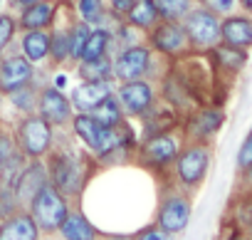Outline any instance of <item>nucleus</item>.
I'll return each mask as SVG.
<instances>
[{
    "instance_id": "f257e3e1",
    "label": "nucleus",
    "mask_w": 252,
    "mask_h": 240,
    "mask_svg": "<svg viewBox=\"0 0 252 240\" xmlns=\"http://www.w3.org/2000/svg\"><path fill=\"white\" fill-rule=\"evenodd\" d=\"M72 137V134H69ZM92 161L89 156H84L72 139H62L57 141L55 134V146L52 151L45 156V166H47V178L50 183L64 193L72 203L84 193L87 181L92 178Z\"/></svg>"
},
{
    "instance_id": "f03ea898",
    "label": "nucleus",
    "mask_w": 252,
    "mask_h": 240,
    "mask_svg": "<svg viewBox=\"0 0 252 240\" xmlns=\"http://www.w3.org/2000/svg\"><path fill=\"white\" fill-rule=\"evenodd\" d=\"M158 57L146 42H139L134 47H124L111 57V79L119 82H136V79H158L163 72L158 69Z\"/></svg>"
},
{
    "instance_id": "7ed1b4c3",
    "label": "nucleus",
    "mask_w": 252,
    "mask_h": 240,
    "mask_svg": "<svg viewBox=\"0 0 252 240\" xmlns=\"http://www.w3.org/2000/svg\"><path fill=\"white\" fill-rule=\"evenodd\" d=\"M186 139L178 129L173 132H163V134H156V137H149V139H141L139 146H136V154H134V161L151 171V173H163L173 166L178 151L183 149Z\"/></svg>"
},
{
    "instance_id": "20e7f679",
    "label": "nucleus",
    "mask_w": 252,
    "mask_h": 240,
    "mask_svg": "<svg viewBox=\"0 0 252 240\" xmlns=\"http://www.w3.org/2000/svg\"><path fill=\"white\" fill-rule=\"evenodd\" d=\"M55 134L57 129L50 122H45L37 111L28 116H18V122L13 127L15 144L25 159H45L55 146Z\"/></svg>"
},
{
    "instance_id": "39448f33",
    "label": "nucleus",
    "mask_w": 252,
    "mask_h": 240,
    "mask_svg": "<svg viewBox=\"0 0 252 240\" xmlns=\"http://www.w3.org/2000/svg\"><path fill=\"white\" fill-rule=\"evenodd\" d=\"M25 210L32 215V220L37 223L40 233L47 238V235H55V233L60 230L62 220H64L67 213L72 210V201H69L64 193H60L52 183H47V186L30 201V206H28Z\"/></svg>"
},
{
    "instance_id": "423d86ee",
    "label": "nucleus",
    "mask_w": 252,
    "mask_h": 240,
    "mask_svg": "<svg viewBox=\"0 0 252 240\" xmlns=\"http://www.w3.org/2000/svg\"><path fill=\"white\" fill-rule=\"evenodd\" d=\"M208 166H210V149L208 144H200V141H188L183 144V149L178 151L176 161H173V178H176V186L183 188V191H193L203 183L205 173H208Z\"/></svg>"
},
{
    "instance_id": "0eeeda50",
    "label": "nucleus",
    "mask_w": 252,
    "mask_h": 240,
    "mask_svg": "<svg viewBox=\"0 0 252 240\" xmlns=\"http://www.w3.org/2000/svg\"><path fill=\"white\" fill-rule=\"evenodd\" d=\"M190 213H193V206H190L188 191L173 186V188L161 193V201H158V208H156V225L176 238L188 228Z\"/></svg>"
},
{
    "instance_id": "6e6552de",
    "label": "nucleus",
    "mask_w": 252,
    "mask_h": 240,
    "mask_svg": "<svg viewBox=\"0 0 252 240\" xmlns=\"http://www.w3.org/2000/svg\"><path fill=\"white\" fill-rule=\"evenodd\" d=\"M220 20L222 18L210 13L208 8L193 5L181 20L190 50H213L220 42Z\"/></svg>"
},
{
    "instance_id": "1a4fd4ad",
    "label": "nucleus",
    "mask_w": 252,
    "mask_h": 240,
    "mask_svg": "<svg viewBox=\"0 0 252 240\" xmlns=\"http://www.w3.org/2000/svg\"><path fill=\"white\" fill-rule=\"evenodd\" d=\"M146 45L163 60H178L186 52H190L181 20H161L156 28L146 33Z\"/></svg>"
},
{
    "instance_id": "9d476101",
    "label": "nucleus",
    "mask_w": 252,
    "mask_h": 240,
    "mask_svg": "<svg viewBox=\"0 0 252 240\" xmlns=\"http://www.w3.org/2000/svg\"><path fill=\"white\" fill-rule=\"evenodd\" d=\"M114 94L124 109L126 119H139L144 116L156 102H158V89L151 79H136V82H119L114 87Z\"/></svg>"
},
{
    "instance_id": "9b49d317",
    "label": "nucleus",
    "mask_w": 252,
    "mask_h": 240,
    "mask_svg": "<svg viewBox=\"0 0 252 240\" xmlns=\"http://www.w3.org/2000/svg\"><path fill=\"white\" fill-rule=\"evenodd\" d=\"M37 114L45 122H50L55 129H69V122L74 116L69 94L55 89L52 84H45L37 92Z\"/></svg>"
},
{
    "instance_id": "f8f14e48",
    "label": "nucleus",
    "mask_w": 252,
    "mask_h": 240,
    "mask_svg": "<svg viewBox=\"0 0 252 240\" xmlns=\"http://www.w3.org/2000/svg\"><path fill=\"white\" fill-rule=\"evenodd\" d=\"M32 77H35V67L15 50V45L3 52V60H0V97L30 84Z\"/></svg>"
},
{
    "instance_id": "ddd939ff",
    "label": "nucleus",
    "mask_w": 252,
    "mask_h": 240,
    "mask_svg": "<svg viewBox=\"0 0 252 240\" xmlns=\"http://www.w3.org/2000/svg\"><path fill=\"white\" fill-rule=\"evenodd\" d=\"M50 183L47 178V166L45 159H28L25 166L20 169L18 178H15V198L20 203V208H28L30 201Z\"/></svg>"
},
{
    "instance_id": "4468645a",
    "label": "nucleus",
    "mask_w": 252,
    "mask_h": 240,
    "mask_svg": "<svg viewBox=\"0 0 252 240\" xmlns=\"http://www.w3.org/2000/svg\"><path fill=\"white\" fill-rule=\"evenodd\" d=\"M222 122H225V114L220 111V109H215V106H203V109H198V111H193L190 116H188V122L183 124V139H188V141H200V144H205L210 137H215L218 132H220V127H222Z\"/></svg>"
},
{
    "instance_id": "2eb2a0df",
    "label": "nucleus",
    "mask_w": 252,
    "mask_h": 240,
    "mask_svg": "<svg viewBox=\"0 0 252 240\" xmlns=\"http://www.w3.org/2000/svg\"><path fill=\"white\" fill-rule=\"evenodd\" d=\"M136 122H139V141H141V139H149V137L178 129L181 127V114L158 99L144 116L136 119Z\"/></svg>"
},
{
    "instance_id": "dca6fc26",
    "label": "nucleus",
    "mask_w": 252,
    "mask_h": 240,
    "mask_svg": "<svg viewBox=\"0 0 252 240\" xmlns=\"http://www.w3.org/2000/svg\"><path fill=\"white\" fill-rule=\"evenodd\" d=\"M15 50L32 67H50V30H25L15 37Z\"/></svg>"
},
{
    "instance_id": "f3484780",
    "label": "nucleus",
    "mask_w": 252,
    "mask_h": 240,
    "mask_svg": "<svg viewBox=\"0 0 252 240\" xmlns=\"http://www.w3.org/2000/svg\"><path fill=\"white\" fill-rule=\"evenodd\" d=\"M114 87H116L114 79H104V82H77L69 89L72 109L89 114L96 104H101L109 94H114Z\"/></svg>"
},
{
    "instance_id": "a211bd4d",
    "label": "nucleus",
    "mask_w": 252,
    "mask_h": 240,
    "mask_svg": "<svg viewBox=\"0 0 252 240\" xmlns=\"http://www.w3.org/2000/svg\"><path fill=\"white\" fill-rule=\"evenodd\" d=\"M60 3L62 0H40V3L20 8L18 15H15L18 18V30L20 33H25V30H50L55 18H57Z\"/></svg>"
},
{
    "instance_id": "6ab92c4d",
    "label": "nucleus",
    "mask_w": 252,
    "mask_h": 240,
    "mask_svg": "<svg viewBox=\"0 0 252 240\" xmlns=\"http://www.w3.org/2000/svg\"><path fill=\"white\" fill-rule=\"evenodd\" d=\"M42 238L45 235L40 233L37 223L25 208L15 210L5 220H0V240H42Z\"/></svg>"
},
{
    "instance_id": "aec40b11",
    "label": "nucleus",
    "mask_w": 252,
    "mask_h": 240,
    "mask_svg": "<svg viewBox=\"0 0 252 240\" xmlns=\"http://www.w3.org/2000/svg\"><path fill=\"white\" fill-rule=\"evenodd\" d=\"M57 240H101V230L79 210L72 206L67 218L62 220L60 230L55 233Z\"/></svg>"
},
{
    "instance_id": "412c9836",
    "label": "nucleus",
    "mask_w": 252,
    "mask_h": 240,
    "mask_svg": "<svg viewBox=\"0 0 252 240\" xmlns=\"http://www.w3.org/2000/svg\"><path fill=\"white\" fill-rule=\"evenodd\" d=\"M220 42L240 47V50L252 47V18L235 15V13L225 15L220 20Z\"/></svg>"
},
{
    "instance_id": "4be33fe9",
    "label": "nucleus",
    "mask_w": 252,
    "mask_h": 240,
    "mask_svg": "<svg viewBox=\"0 0 252 240\" xmlns=\"http://www.w3.org/2000/svg\"><path fill=\"white\" fill-rule=\"evenodd\" d=\"M124 20L146 35L151 28H156L161 23V13L156 8V0H136V3L131 5V10L126 13Z\"/></svg>"
},
{
    "instance_id": "5701e85b",
    "label": "nucleus",
    "mask_w": 252,
    "mask_h": 240,
    "mask_svg": "<svg viewBox=\"0 0 252 240\" xmlns=\"http://www.w3.org/2000/svg\"><path fill=\"white\" fill-rule=\"evenodd\" d=\"M37 92H40V87L35 82H30V84H25V87H20V89H15L10 94H3V97H5L8 106L18 116H28V114L37 111Z\"/></svg>"
},
{
    "instance_id": "b1692460",
    "label": "nucleus",
    "mask_w": 252,
    "mask_h": 240,
    "mask_svg": "<svg viewBox=\"0 0 252 240\" xmlns=\"http://www.w3.org/2000/svg\"><path fill=\"white\" fill-rule=\"evenodd\" d=\"M111 45H114V37L101 30V28H92L89 37H87V45H84V52H82V60L79 62H92V60H99V57H111Z\"/></svg>"
},
{
    "instance_id": "393cba45",
    "label": "nucleus",
    "mask_w": 252,
    "mask_h": 240,
    "mask_svg": "<svg viewBox=\"0 0 252 240\" xmlns=\"http://www.w3.org/2000/svg\"><path fill=\"white\" fill-rule=\"evenodd\" d=\"M77 82H104L111 79V57H99L92 62H77L74 65Z\"/></svg>"
},
{
    "instance_id": "a878e982",
    "label": "nucleus",
    "mask_w": 252,
    "mask_h": 240,
    "mask_svg": "<svg viewBox=\"0 0 252 240\" xmlns=\"http://www.w3.org/2000/svg\"><path fill=\"white\" fill-rule=\"evenodd\" d=\"M89 114L96 119V122H99L101 127H109V129H114V127H119V124H124V122H126L124 109H121V104H119L116 94H109V97H106L101 104H96Z\"/></svg>"
},
{
    "instance_id": "bb28decb",
    "label": "nucleus",
    "mask_w": 252,
    "mask_h": 240,
    "mask_svg": "<svg viewBox=\"0 0 252 240\" xmlns=\"http://www.w3.org/2000/svg\"><path fill=\"white\" fill-rule=\"evenodd\" d=\"M77 20L87 23L89 28H96L106 13V0H67Z\"/></svg>"
},
{
    "instance_id": "cd10ccee",
    "label": "nucleus",
    "mask_w": 252,
    "mask_h": 240,
    "mask_svg": "<svg viewBox=\"0 0 252 240\" xmlns=\"http://www.w3.org/2000/svg\"><path fill=\"white\" fill-rule=\"evenodd\" d=\"M213 57L218 60L220 67H225L230 72H237L247 65V50H240V47H232V45H225V42H218L213 47Z\"/></svg>"
},
{
    "instance_id": "c85d7f7f",
    "label": "nucleus",
    "mask_w": 252,
    "mask_h": 240,
    "mask_svg": "<svg viewBox=\"0 0 252 240\" xmlns=\"http://www.w3.org/2000/svg\"><path fill=\"white\" fill-rule=\"evenodd\" d=\"M92 28L82 20H72L69 25V65H77L82 60V52H84V45H87V37H89Z\"/></svg>"
},
{
    "instance_id": "c756f323",
    "label": "nucleus",
    "mask_w": 252,
    "mask_h": 240,
    "mask_svg": "<svg viewBox=\"0 0 252 240\" xmlns=\"http://www.w3.org/2000/svg\"><path fill=\"white\" fill-rule=\"evenodd\" d=\"M18 18L10 10H0V50H10L18 37Z\"/></svg>"
},
{
    "instance_id": "7c9ffc66",
    "label": "nucleus",
    "mask_w": 252,
    "mask_h": 240,
    "mask_svg": "<svg viewBox=\"0 0 252 240\" xmlns=\"http://www.w3.org/2000/svg\"><path fill=\"white\" fill-rule=\"evenodd\" d=\"M193 0H156L161 20H183V15L193 8Z\"/></svg>"
},
{
    "instance_id": "2f4dec72",
    "label": "nucleus",
    "mask_w": 252,
    "mask_h": 240,
    "mask_svg": "<svg viewBox=\"0 0 252 240\" xmlns=\"http://www.w3.org/2000/svg\"><path fill=\"white\" fill-rule=\"evenodd\" d=\"M15 210H20V203L15 198V188L10 183H0V220H5Z\"/></svg>"
},
{
    "instance_id": "473e14b6",
    "label": "nucleus",
    "mask_w": 252,
    "mask_h": 240,
    "mask_svg": "<svg viewBox=\"0 0 252 240\" xmlns=\"http://www.w3.org/2000/svg\"><path fill=\"white\" fill-rule=\"evenodd\" d=\"M18 144H15V137H13V129H3V134H0V171H3L10 159L18 154Z\"/></svg>"
},
{
    "instance_id": "72a5a7b5",
    "label": "nucleus",
    "mask_w": 252,
    "mask_h": 240,
    "mask_svg": "<svg viewBox=\"0 0 252 240\" xmlns=\"http://www.w3.org/2000/svg\"><path fill=\"white\" fill-rule=\"evenodd\" d=\"M193 3H198V5L208 8L210 13H215V15L225 18V15L235 13V5H237V0H193Z\"/></svg>"
},
{
    "instance_id": "f704fd0d",
    "label": "nucleus",
    "mask_w": 252,
    "mask_h": 240,
    "mask_svg": "<svg viewBox=\"0 0 252 240\" xmlns=\"http://www.w3.org/2000/svg\"><path fill=\"white\" fill-rule=\"evenodd\" d=\"M134 240H173V235L161 230L156 223H149V225H144L141 230L134 233Z\"/></svg>"
},
{
    "instance_id": "c9c22d12",
    "label": "nucleus",
    "mask_w": 252,
    "mask_h": 240,
    "mask_svg": "<svg viewBox=\"0 0 252 240\" xmlns=\"http://www.w3.org/2000/svg\"><path fill=\"white\" fill-rule=\"evenodd\" d=\"M50 84L60 92H67L69 87V72H64V67H52L50 69Z\"/></svg>"
},
{
    "instance_id": "e433bc0d",
    "label": "nucleus",
    "mask_w": 252,
    "mask_h": 240,
    "mask_svg": "<svg viewBox=\"0 0 252 240\" xmlns=\"http://www.w3.org/2000/svg\"><path fill=\"white\" fill-rule=\"evenodd\" d=\"M250 164H252V132L247 134V139L242 141V146L237 151V166L240 169H247Z\"/></svg>"
},
{
    "instance_id": "4c0bfd02",
    "label": "nucleus",
    "mask_w": 252,
    "mask_h": 240,
    "mask_svg": "<svg viewBox=\"0 0 252 240\" xmlns=\"http://www.w3.org/2000/svg\"><path fill=\"white\" fill-rule=\"evenodd\" d=\"M136 3V0H106V8L114 13V15H119V18H126V13L131 10V5Z\"/></svg>"
},
{
    "instance_id": "58836bf2",
    "label": "nucleus",
    "mask_w": 252,
    "mask_h": 240,
    "mask_svg": "<svg viewBox=\"0 0 252 240\" xmlns=\"http://www.w3.org/2000/svg\"><path fill=\"white\" fill-rule=\"evenodd\" d=\"M32 3H40V0H10V5H13L15 10H20V8H28V5H32Z\"/></svg>"
},
{
    "instance_id": "ea45409f",
    "label": "nucleus",
    "mask_w": 252,
    "mask_h": 240,
    "mask_svg": "<svg viewBox=\"0 0 252 240\" xmlns=\"http://www.w3.org/2000/svg\"><path fill=\"white\" fill-rule=\"evenodd\" d=\"M101 240H134V235H104L101 233Z\"/></svg>"
},
{
    "instance_id": "a19ab883",
    "label": "nucleus",
    "mask_w": 252,
    "mask_h": 240,
    "mask_svg": "<svg viewBox=\"0 0 252 240\" xmlns=\"http://www.w3.org/2000/svg\"><path fill=\"white\" fill-rule=\"evenodd\" d=\"M237 3L242 5V10H247V13H252V0H237Z\"/></svg>"
},
{
    "instance_id": "79ce46f5",
    "label": "nucleus",
    "mask_w": 252,
    "mask_h": 240,
    "mask_svg": "<svg viewBox=\"0 0 252 240\" xmlns=\"http://www.w3.org/2000/svg\"><path fill=\"white\" fill-rule=\"evenodd\" d=\"M245 171H247V178H250V183H252V164H250V166H247Z\"/></svg>"
},
{
    "instance_id": "37998d69",
    "label": "nucleus",
    "mask_w": 252,
    "mask_h": 240,
    "mask_svg": "<svg viewBox=\"0 0 252 240\" xmlns=\"http://www.w3.org/2000/svg\"><path fill=\"white\" fill-rule=\"evenodd\" d=\"M225 240H245V238H240V235H230V238H225Z\"/></svg>"
},
{
    "instance_id": "c03bdc74",
    "label": "nucleus",
    "mask_w": 252,
    "mask_h": 240,
    "mask_svg": "<svg viewBox=\"0 0 252 240\" xmlns=\"http://www.w3.org/2000/svg\"><path fill=\"white\" fill-rule=\"evenodd\" d=\"M47 240H57V238H55V235H47Z\"/></svg>"
},
{
    "instance_id": "a18cd8bd",
    "label": "nucleus",
    "mask_w": 252,
    "mask_h": 240,
    "mask_svg": "<svg viewBox=\"0 0 252 240\" xmlns=\"http://www.w3.org/2000/svg\"><path fill=\"white\" fill-rule=\"evenodd\" d=\"M250 240H252V225H250Z\"/></svg>"
},
{
    "instance_id": "49530a36",
    "label": "nucleus",
    "mask_w": 252,
    "mask_h": 240,
    "mask_svg": "<svg viewBox=\"0 0 252 240\" xmlns=\"http://www.w3.org/2000/svg\"><path fill=\"white\" fill-rule=\"evenodd\" d=\"M3 129H5V127H3V124H0V134H3Z\"/></svg>"
},
{
    "instance_id": "de8ad7c7",
    "label": "nucleus",
    "mask_w": 252,
    "mask_h": 240,
    "mask_svg": "<svg viewBox=\"0 0 252 240\" xmlns=\"http://www.w3.org/2000/svg\"><path fill=\"white\" fill-rule=\"evenodd\" d=\"M0 60H3V50H0Z\"/></svg>"
}]
</instances>
